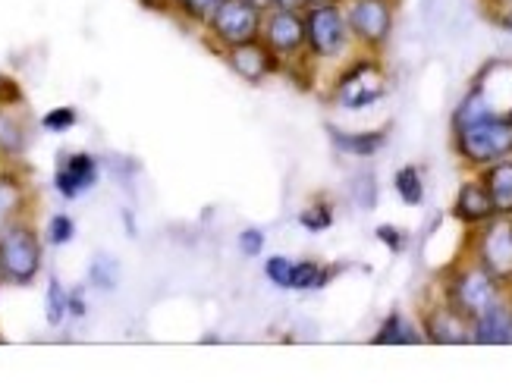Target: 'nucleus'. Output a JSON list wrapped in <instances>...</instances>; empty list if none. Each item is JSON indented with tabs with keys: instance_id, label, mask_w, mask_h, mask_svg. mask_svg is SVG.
I'll use <instances>...</instances> for the list:
<instances>
[{
	"instance_id": "21",
	"label": "nucleus",
	"mask_w": 512,
	"mask_h": 386,
	"mask_svg": "<svg viewBox=\"0 0 512 386\" xmlns=\"http://www.w3.org/2000/svg\"><path fill=\"white\" fill-rule=\"evenodd\" d=\"M418 330L415 327H409L406 321H403V314H390L387 321H384V327L377 330V336H374V343H381V346H387V343H418Z\"/></svg>"
},
{
	"instance_id": "14",
	"label": "nucleus",
	"mask_w": 512,
	"mask_h": 386,
	"mask_svg": "<svg viewBox=\"0 0 512 386\" xmlns=\"http://www.w3.org/2000/svg\"><path fill=\"white\" fill-rule=\"evenodd\" d=\"M428 336L434 339V343H469V339H472V321L465 314H459L453 305L440 308V311L431 314Z\"/></svg>"
},
{
	"instance_id": "31",
	"label": "nucleus",
	"mask_w": 512,
	"mask_h": 386,
	"mask_svg": "<svg viewBox=\"0 0 512 386\" xmlns=\"http://www.w3.org/2000/svg\"><path fill=\"white\" fill-rule=\"evenodd\" d=\"M377 239H381L390 252H403L406 248V233L403 230H396V226H390V223H384V226H377V233H374Z\"/></svg>"
},
{
	"instance_id": "25",
	"label": "nucleus",
	"mask_w": 512,
	"mask_h": 386,
	"mask_svg": "<svg viewBox=\"0 0 512 386\" xmlns=\"http://www.w3.org/2000/svg\"><path fill=\"white\" fill-rule=\"evenodd\" d=\"M220 4H224V0H180V4H176V10L183 13V19L198 22V26H208Z\"/></svg>"
},
{
	"instance_id": "10",
	"label": "nucleus",
	"mask_w": 512,
	"mask_h": 386,
	"mask_svg": "<svg viewBox=\"0 0 512 386\" xmlns=\"http://www.w3.org/2000/svg\"><path fill=\"white\" fill-rule=\"evenodd\" d=\"M481 267L497 280H509L512 277V220L500 217L497 223H491L481 236Z\"/></svg>"
},
{
	"instance_id": "36",
	"label": "nucleus",
	"mask_w": 512,
	"mask_h": 386,
	"mask_svg": "<svg viewBox=\"0 0 512 386\" xmlns=\"http://www.w3.org/2000/svg\"><path fill=\"white\" fill-rule=\"evenodd\" d=\"M255 4H258V7H264V10H267V7H271V0H255Z\"/></svg>"
},
{
	"instance_id": "32",
	"label": "nucleus",
	"mask_w": 512,
	"mask_h": 386,
	"mask_svg": "<svg viewBox=\"0 0 512 386\" xmlns=\"http://www.w3.org/2000/svg\"><path fill=\"white\" fill-rule=\"evenodd\" d=\"M85 311H88V305H85V289L76 286V289L66 292V314H70V317H85Z\"/></svg>"
},
{
	"instance_id": "19",
	"label": "nucleus",
	"mask_w": 512,
	"mask_h": 386,
	"mask_svg": "<svg viewBox=\"0 0 512 386\" xmlns=\"http://www.w3.org/2000/svg\"><path fill=\"white\" fill-rule=\"evenodd\" d=\"M487 117H497V110H494L491 101H487V95L481 92V88H475V92L459 104L453 123H456V129H462V126L478 123V120H487Z\"/></svg>"
},
{
	"instance_id": "37",
	"label": "nucleus",
	"mask_w": 512,
	"mask_h": 386,
	"mask_svg": "<svg viewBox=\"0 0 512 386\" xmlns=\"http://www.w3.org/2000/svg\"><path fill=\"white\" fill-rule=\"evenodd\" d=\"M173 4H180V0H173Z\"/></svg>"
},
{
	"instance_id": "2",
	"label": "nucleus",
	"mask_w": 512,
	"mask_h": 386,
	"mask_svg": "<svg viewBox=\"0 0 512 386\" xmlns=\"http://www.w3.org/2000/svg\"><path fill=\"white\" fill-rule=\"evenodd\" d=\"M456 151L475 167H491L512 154V120L487 117L456 129Z\"/></svg>"
},
{
	"instance_id": "3",
	"label": "nucleus",
	"mask_w": 512,
	"mask_h": 386,
	"mask_svg": "<svg viewBox=\"0 0 512 386\" xmlns=\"http://www.w3.org/2000/svg\"><path fill=\"white\" fill-rule=\"evenodd\" d=\"M261 26H264V7H258L255 0H224L205 29L220 48L230 51L239 48V44L258 41Z\"/></svg>"
},
{
	"instance_id": "1",
	"label": "nucleus",
	"mask_w": 512,
	"mask_h": 386,
	"mask_svg": "<svg viewBox=\"0 0 512 386\" xmlns=\"http://www.w3.org/2000/svg\"><path fill=\"white\" fill-rule=\"evenodd\" d=\"M41 242L29 223L13 220L0 233V280H10L16 286H29L41 274Z\"/></svg>"
},
{
	"instance_id": "7",
	"label": "nucleus",
	"mask_w": 512,
	"mask_h": 386,
	"mask_svg": "<svg viewBox=\"0 0 512 386\" xmlns=\"http://www.w3.org/2000/svg\"><path fill=\"white\" fill-rule=\"evenodd\" d=\"M261 41L277 57H293V54H299L305 48V16L299 10L271 7V13H264Z\"/></svg>"
},
{
	"instance_id": "24",
	"label": "nucleus",
	"mask_w": 512,
	"mask_h": 386,
	"mask_svg": "<svg viewBox=\"0 0 512 386\" xmlns=\"http://www.w3.org/2000/svg\"><path fill=\"white\" fill-rule=\"evenodd\" d=\"M22 204V189L16 179H0V233H4V226L16 220V211Z\"/></svg>"
},
{
	"instance_id": "16",
	"label": "nucleus",
	"mask_w": 512,
	"mask_h": 386,
	"mask_svg": "<svg viewBox=\"0 0 512 386\" xmlns=\"http://www.w3.org/2000/svg\"><path fill=\"white\" fill-rule=\"evenodd\" d=\"M330 139L343 154H355V157H371L387 145L384 132H340L330 126Z\"/></svg>"
},
{
	"instance_id": "20",
	"label": "nucleus",
	"mask_w": 512,
	"mask_h": 386,
	"mask_svg": "<svg viewBox=\"0 0 512 386\" xmlns=\"http://www.w3.org/2000/svg\"><path fill=\"white\" fill-rule=\"evenodd\" d=\"M330 280V270H324L318 261H293V274H289V289H321Z\"/></svg>"
},
{
	"instance_id": "4",
	"label": "nucleus",
	"mask_w": 512,
	"mask_h": 386,
	"mask_svg": "<svg viewBox=\"0 0 512 386\" xmlns=\"http://www.w3.org/2000/svg\"><path fill=\"white\" fill-rule=\"evenodd\" d=\"M349 44V26L343 10L333 0H321V4L305 10V48L321 57H340Z\"/></svg>"
},
{
	"instance_id": "38",
	"label": "nucleus",
	"mask_w": 512,
	"mask_h": 386,
	"mask_svg": "<svg viewBox=\"0 0 512 386\" xmlns=\"http://www.w3.org/2000/svg\"><path fill=\"white\" fill-rule=\"evenodd\" d=\"M509 120H512V113H509Z\"/></svg>"
},
{
	"instance_id": "26",
	"label": "nucleus",
	"mask_w": 512,
	"mask_h": 386,
	"mask_svg": "<svg viewBox=\"0 0 512 386\" xmlns=\"http://www.w3.org/2000/svg\"><path fill=\"white\" fill-rule=\"evenodd\" d=\"M76 123H79L76 107H54V110H48L41 117V126L48 132H66V129H73Z\"/></svg>"
},
{
	"instance_id": "12",
	"label": "nucleus",
	"mask_w": 512,
	"mask_h": 386,
	"mask_svg": "<svg viewBox=\"0 0 512 386\" xmlns=\"http://www.w3.org/2000/svg\"><path fill=\"white\" fill-rule=\"evenodd\" d=\"M472 343H481V346L512 343V308L494 302L478 317H472Z\"/></svg>"
},
{
	"instance_id": "5",
	"label": "nucleus",
	"mask_w": 512,
	"mask_h": 386,
	"mask_svg": "<svg viewBox=\"0 0 512 386\" xmlns=\"http://www.w3.org/2000/svg\"><path fill=\"white\" fill-rule=\"evenodd\" d=\"M384 92H387V79H384L381 66L374 60H359L343 73V79L337 85V101L349 110H362V107H371L381 101Z\"/></svg>"
},
{
	"instance_id": "17",
	"label": "nucleus",
	"mask_w": 512,
	"mask_h": 386,
	"mask_svg": "<svg viewBox=\"0 0 512 386\" xmlns=\"http://www.w3.org/2000/svg\"><path fill=\"white\" fill-rule=\"evenodd\" d=\"M29 145V129L22 126V120L10 110V104H0V151L16 157Z\"/></svg>"
},
{
	"instance_id": "29",
	"label": "nucleus",
	"mask_w": 512,
	"mask_h": 386,
	"mask_svg": "<svg viewBox=\"0 0 512 386\" xmlns=\"http://www.w3.org/2000/svg\"><path fill=\"white\" fill-rule=\"evenodd\" d=\"M299 223L305 226V230H311V233H321V230H327V226L333 223V214H330L327 204H315V208H305L299 214Z\"/></svg>"
},
{
	"instance_id": "22",
	"label": "nucleus",
	"mask_w": 512,
	"mask_h": 386,
	"mask_svg": "<svg viewBox=\"0 0 512 386\" xmlns=\"http://www.w3.org/2000/svg\"><path fill=\"white\" fill-rule=\"evenodd\" d=\"M393 186H396L399 198H403L406 204H412V208L425 201V183H421L418 167H403V170H399L396 179H393Z\"/></svg>"
},
{
	"instance_id": "27",
	"label": "nucleus",
	"mask_w": 512,
	"mask_h": 386,
	"mask_svg": "<svg viewBox=\"0 0 512 386\" xmlns=\"http://www.w3.org/2000/svg\"><path fill=\"white\" fill-rule=\"evenodd\" d=\"M289 274H293V261L286 255H271L264 261V277L271 280L277 289H289Z\"/></svg>"
},
{
	"instance_id": "33",
	"label": "nucleus",
	"mask_w": 512,
	"mask_h": 386,
	"mask_svg": "<svg viewBox=\"0 0 512 386\" xmlns=\"http://www.w3.org/2000/svg\"><path fill=\"white\" fill-rule=\"evenodd\" d=\"M321 4V0H271V7H283V10H308V7H315Z\"/></svg>"
},
{
	"instance_id": "34",
	"label": "nucleus",
	"mask_w": 512,
	"mask_h": 386,
	"mask_svg": "<svg viewBox=\"0 0 512 386\" xmlns=\"http://www.w3.org/2000/svg\"><path fill=\"white\" fill-rule=\"evenodd\" d=\"M142 4H145L148 10H158V13H170V10H176L173 0H142Z\"/></svg>"
},
{
	"instance_id": "15",
	"label": "nucleus",
	"mask_w": 512,
	"mask_h": 386,
	"mask_svg": "<svg viewBox=\"0 0 512 386\" xmlns=\"http://www.w3.org/2000/svg\"><path fill=\"white\" fill-rule=\"evenodd\" d=\"M484 189L494 201L497 217H512V161L491 164V170L484 176Z\"/></svg>"
},
{
	"instance_id": "30",
	"label": "nucleus",
	"mask_w": 512,
	"mask_h": 386,
	"mask_svg": "<svg viewBox=\"0 0 512 386\" xmlns=\"http://www.w3.org/2000/svg\"><path fill=\"white\" fill-rule=\"evenodd\" d=\"M236 245H239V252L246 255V258H261V252H264V233L258 230V226H249V230L239 233Z\"/></svg>"
},
{
	"instance_id": "13",
	"label": "nucleus",
	"mask_w": 512,
	"mask_h": 386,
	"mask_svg": "<svg viewBox=\"0 0 512 386\" xmlns=\"http://www.w3.org/2000/svg\"><path fill=\"white\" fill-rule=\"evenodd\" d=\"M453 211L465 223H487V220L497 217L494 201H491V195H487L484 183H462V189L456 195V204H453Z\"/></svg>"
},
{
	"instance_id": "8",
	"label": "nucleus",
	"mask_w": 512,
	"mask_h": 386,
	"mask_svg": "<svg viewBox=\"0 0 512 386\" xmlns=\"http://www.w3.org/2000/svg\"><path fill=\"white\" fill-rule=\"evenodd\" d=\"M346 26L365 44H384L393 32V10L387 0H352Z\"/></svg>"
},
{
	"instance_id": "28",
	"label": "nucleus",
	"mask_w": 512,
	"mask_h": 386,
	"mask_svg": "<svg viewBox=\"0 0 512 386\" xmlns=\"http://www.w3.org/2000/svg\"><path fill=\"white\" fill-rule=\"evenodd\" d=\"M76 236V223L73 217H66V214H54L48 220V242L51 245H66V242H73Z\"/></svg>"
},
{
	"instance_id": "6",
	"label": "nucleus",
	"mask_w": 512,
	"mask_h": 386,
	"mask_svg": "<svg viewBox=\"0 0 512 386\" xmlns=\"http://www.w3.org/2000/svg\"><path fill=\"white\" fill-rule=\"evenodd\" d=\"M500 280L487 274L484 267H472L465 270V274L453 283L450 289V299H453V308L459 314H465L472 321V317H478L484 308H491L494 302H500Z\"/></svg>"
},
{
	"instance_id": "9",
	"label": "nucleus",
	"mask_w": 512,
	"mask_h": 386,
	"mask_svg": "<svg viewBox=\"0 0 512 386\" xmlns=\"http://www.w3.org/2000/svg\"><path fill=\"white\" fill-rule=\"evenodd\" d=\"M98 176H101V164L95 154L88 151H73V154H63L60 157V167L54 173V186L63 198H79L88 189L98 186Z\"/></svg>"
},
{
	"instance_id": "18",
	"label": "nucleus",
	"mask_w": 512,
	"mask_h": 386,
	"mask_svg": "<svg viewBox=\"0 0 512 386\" xmlns=\"http://www.w3.org/2000/svg\"><path fill=\"white\" fill-rule=\"evenodd\" d=\"M88 283L101 292H114L120 286V261L114 255L98 252L92 264H88Z\"/></svg>"
},
{
	"instance_id": "35",
	"label": "nucleus",
	"mask_w": 512,
	"mask_h": 386,
	"mask_svg": "<svg viewBox=\"0 0 512 386\" xmlns=\"http://www.w3.org/2000/svg\"><path fill=\"white\" fill-rule=\"evenodd\" d=\"M503 26H506V29H509V32H512V10H509V13H506V19H503Z\"/></svg>"
},
{
	"instance_id": "23",
	"label": "nucleus",
	"mask_w": 512,
	"mask_h": 386,
	"mask_svg": "<svg viewBox=\"0 0 512 386\" xmlns=\"http://www.w3.org/2000/svg\"><path fill=\"white\" fill-rule=\"evenodd\" d=\"M44 317H48L51 327H60L66 317H70V314H66V289L60 286L57 277L48 280V295H44Z\"/></svg>"
},
{
	"instance_id": "11",
	"label": "nucleus",
	"mask_w": 512,
	"mask_h": 386,
	"mask_svg": "<svg viewBox=\"0 0 512 386\" xmlns=\"http://www.w3.org/2000/svg\"><path fill=\"white\" fill-rule=\"evenodd\" d=\"M227 60L233 66V73L249 85H261L267 76L280 70V57L267 48L261 38L249 41V44H239V48H230Z\"/></svg>"
}]
</instances>
